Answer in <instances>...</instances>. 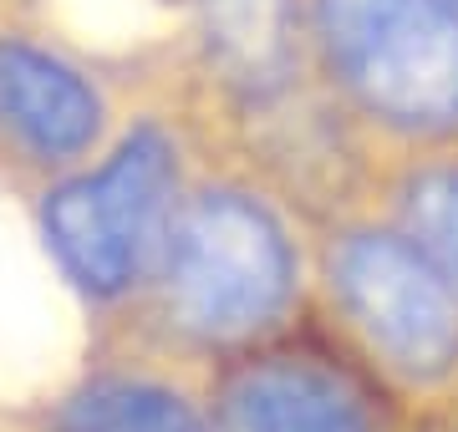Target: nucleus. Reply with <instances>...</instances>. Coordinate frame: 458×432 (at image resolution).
Segmentation results:
<instances>
[{"instance_id":"1","label":"nucleus","mask_w":458,"mask_h":432,"mask_svg":"<svg viewBox=\"0 0 458 432\" xmlns=\"http://www.w3.org/2000/svg\"><path fill=\"white\" fill-rule=\"evenodd\" d=\"M331 67L397 128L458 122V11L448 0H316Z\"/></svg>"},{"instance_id":"2","label":"nucleus","mask_w":458,"mask_h":432,"mask_svg":"<svg viewBox=\"0 0 458 432\" xmlns=\"http://www.w3.org/2000/svg\"><path fill=\"white\" fill-rule=\"evenodd\" d=\"M291 295V245L245 194H204L174 229L168 300L189 331L245 336Z\"/></svg>"},{"instance_id":"3","label":"nucleus","mask_w":458,"mask_h":432,"mask_svg":"<svg viewBox=\"0 0 458 432\" xmlns=\"http://www.w3.org/2000/svg\"><path fill=\"white\" fill-rule=\"evenodd\" d=\"M168 188L174 148L158 128H138L98 179H77L47 199L51 250L92 295L128 290L164 219Z\"/></svg>"},{"instance_id":"4","label":"nucleus","mask_w":458,"mask_h":432,"mask_svg":"<svg viewBox=\"0 0 458 432\" xmlns=\"http://www.w3.org/2000/svg\"><path fill=\"white\" fill-rule=\"evenodd\" d=\"M336 290L397 371L443 377L458 361V305L423 254L387 234H352L336 254Z\"/></svg>"},{"instance_id":"5","label":"nucleus","mask_w":458,"mask_h":432,"mask_svg":"<svg viewBox=\"0 0 458 432\" xmlns=\"http://www.w3.org/2000/svg\"><path fill=\"white\" fill-rule=\"evenodd\" d=\"M229 432H382L372 402L321 356H270L245 366L225 397Z\"/></svg>"},{"instance_id":"6","label":"nucleus","mask_w":458,"mask_h":432,"mask_svg":"<svg viewBox=\"0 0 458 432\" xmlns=\"http://www.w3.org/2000/svg\"><path fill=\"white\" fill-rule=\"evenodd\" d=\"M0 122L41 158H72L98 137L102 102L66 62L0 41Z\"/></svg>"},{"instance_id":"7","label":"nucleus","mask_w":458,"mask_h":432,"mask_svg":"<svg viewBox=\"0 0 458 432\" xmlns=\"http://www.w3.org/2000/svg\"><path fill=\"white\" fill-rule=\"evenodd\" d=\"M214 62L245 92H276L291 77V0H199Z\"/></svg>"},{"instance_id":"8","label":"nucleus","mask_w":458,"mask_h":432,"mask_svg":"<svg viewBox=\"0 0 458 432\" xmlns=\"http://www.w3.org/2000/svg\"><path fill=\"white\" fill-rule=\"evenodd\" d=\"M56 432H204V422L164 386L98 382L62 407Z\"/></svg>"},{"instance_id":"9","label":"nucleus","mask_w":458,"mask_h":432,"mask_svg":"<svg viewBox=\"0 0 458 432\" xmlns=\"http://www.w3.org/2000/svg\"><path fill=\"white\" fill-rule=\"evenodd\" d=\"M403 224L428 265L448 285H458V168H438L408 183Z\"/></svg>"},{"instance_id":"10","label":"nucleus","mask_w":458,"mask_h":432,"mask_svg":"<svg viewBox=\"0 0 458 432\" xmlns=\"http://www.w3.org/2000/svg\"><path fill=\"white\" fill-rule=\"evenodd\" d=\"M448 5H454V11H458V0H448Z\"/></svg>"}]
</instances>
